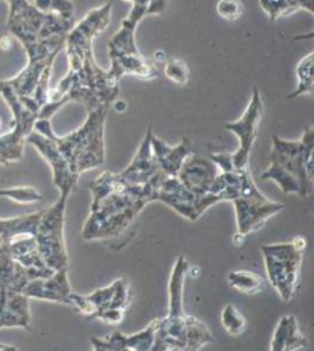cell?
Wrapping results in <instances>:
<instances>
[{"label": "cell", "instance_id": "obj_11", "mask_svg": "<svg viewBox=\"0 0 314 351\" xmlns=\"http://www.w3.org/2000/svg\"><path fill=\"white\" fill-rule=\"evenodd\" d=\"M236 210L238 233L246 237L265 225L269 217L285 209V204L265 199L238 197L232 201Z\"/></svg>", "mask_w": 314, "mask_h": 351}, {"label": "cell", "instance_id": "obj_8", "mask_svg": "<svg viewBox=\"0 0 314 351\" xmlns=\"http://www.w3.org/2000/svg\"><path fill=\"white\" fill-rule=\"evenodd\" d=\"M111 11L112 3L94 8L69 29L64 46L69 57V71L80 70L86 60L94 58L92 41L110 23Z\"/></svg>", "mask_w": 314, "mask_h": 351}, {"label": "cell", "instance_id": "obj_7", "mask_svg": "<svg viewBox=\"0 0 314 351\" xmlns=\"http://www.w3.org/2000/svg\"><path fill=\"white\" fill-rule=\"evenodd\" d=\"M130 298L128 282L125 278H120L111 286L96 290L89 296L71 293L69 306H74L87 319H99L104 322L117 324L122 322Z\"/></svg>", "mask_w": 314, "mask_h": 351}, {"label": "cell", "instance_id": "obj_36", "mask_svg": "<svg viewBox=\"0 0 314 351\" xmlns=\"http://www.w3.org/2000/svg\"><path fill=\"white\" fill-rule=\"evenodd\" d=\"M112 104L115 105V110L120 112V113H123L124 110H126V104L124 101H113Z\"/></svg>", "mask_w": 314, "mask_h": 351}, {"label": "cell", "instance_id": "obj_37", "mask_svg": "<svg viewBox=\"0 0 314 351\" xmlns=\"http://www.w3.org/2000/svg\"><path fill=\"white\" fill-rule=\"evenodd\" d=\"M14 351L16 350L14 347H10V346H6V344L0 343V351Z\"/></svg>", "mask_w": 314, "mask_h": 351}, {"label": "cell", "instance_id": "obj_15", "mask_svg": "<svg viewBox=\"0 0 314 351\" xmlns=\"http://www.w3.org/2000/svg\"><path fill=\"white\" fill-rule=\"evenodd\" d=\"M157 201L168 204V207L175 209L179 215L190 221L199 219V214L196 209V196L185 187L178 176H166L161 181Z\"/></svg>", "mask_w": 314, "mask_h": 351}, {"label": "cell", "instance_id": "obj_18", "mask_svg": "<svg viewBox=\"0 0 314 351\" xmlns=\"http://www.w3.org/2000/svg\"><path fill=\"white\" fill-rule=\"evenodd\" d=\"M152 149L160 171L168 176H177L184 160L192 153L190 138H184L176 147H170L163 140L152 134Z\"/></svg>", "mask_w": 314, "mask_h": 351}, {"label": "cell", "instance_id": "obj_14", "mask_svg": "<svg viewBox=\"0 0 314 351\" xmlns=\"http://www.w3.org/2000/svg\"><path fill=\"white\" fill-rule=\"evenodd\" d=\"M151 128L147 130L143 143L140 145L137 154L124 172L115 176L117 179L127 184H145L160 172L159 166L155 160L152 149Z\"/></svg>", "mask_w": 314, "mask_h": 351}, {"label": "cell", "instance_id": "obj_10", "mask_svg": "<svg viewBox=\"0 0 314 351\" xmlns=\"http://www.w3.org/2000/svg\"><path fill=\"white\" fill-rule=\"evenodd\" d=\"M25 141L32 145L41 156L47 161L49 167L52 168L54 184L60 191V194H71L77 186L79 176L74 174L65 158L59 151L54 140L49 139L45 135L38 132L32 131L30 133Z\"/></svg>", "mask_w": 314, "mask_h": 351}, {"label": "cell", "instance_id": "obj_31", "mask_svg": "<svg viewBox=\"0 0 314 351\" xmlns=\"http://www.w3.org/2000/svg\"><path fill=\"white\" fill-rule=\"evenodd\" d=\"M164 73L166 78L170 79L171 82H176L178 85L184 86L190 79V71L181 59L178 58H171L168 59L165 67H164Z\"/></svg>", "mask_w": 314, "mask_h": 351}, {"label": "cell", "instance_id": "obj_22", "mask_svg": "<svg viewBox=\"0 0 314 351\" xmlns=\"http://www.w3.org/2000/svg\"><path fill=\"white\" fill-rule=\"evenodd\" d=\"M13 260L27 268H49L41 258L34 237H26L19 241L13 240L10 243Z\"/></svg>", "mask_w": 314, "mask_h": 351}, {"label": "cell", "instance_id": "obj_20", "mask_svg": "<svg viewBox=\"0 0 314 351\" xmlns=\"http://www.w3.org/2000/svg\"><path fill=\"white\" fill-rule=\"evenodd\" d=\"M307 346L309 339L299 330L295 316H282L274 331L269 349L272 351H293L306 348Z\"/></svg>", "mask_w": 314, "mask_h": 351}, {"label": "cell", "instance_id": "obj_26", "mask_svg": "<svg viewBox=\"0 0 314 351\" xmlns=\"http://www.w3.org/2000/svg\"><path fill=\"white\" fill-rule=\"evenodd\" d=\"M90 191L92 193L91 209H93L115 191V174L109 171L102 172L91 182Z\"/></svg>", "mask_w": 314, "mask_h": 351}, {"label": "cell", "instance_id": "obj_3", "mask_svg": "<svg viewBox=\"0 0 314 351\" xmlns=\"http://www.w3.org/2000/svg\"><path fill=\"white\" fill-rule=\"evenodd\" d=\"M188 271V260L180 255L168 283V315L159 319L152 351L188 350V329L192 316L185 314L183 306V290Z\"/></svg>", "mask_w": 314, "mask_h": 351}, {"label": "cell", "instance_id": "obj_27", "mask_svg": "<svg viewBox=\"0 0 314 351\" xmlns=\"http://www.w3.org/2000/svg\"><path fill=\"white\" fill-rule=\"evenodd\" d=\"M229 285L243 293H256L262 288L264 281L249 271H233L229 274Z\"/></svg>", "mask_w": 314, "mask_h": 351}, {"label": "cell", "instance_id": "obj_25", "mask_svg": "<svg viewBox=\"0 0 314 351\" xmlns=\"http://www.w3.org/2000/svg\"><path fill=\"white\" fill-rule=\"evenodd\" d=\"M313 52L302 58L297 66V77H298V87L287 98L293 99L300 97L302 94H311L313 92Z\"/></svg>", "mask_w": 314, "mask_h": 351}, {"label": "cell", "instance_id": "obj_6", "mask_svg": "<svg viewBox=\"0 0 314 351\" xmlns=\"http://www.w3.org/2000/svg\"><path fill=\"white\" fill-rule=\"evenodd\" d=\"M69 196V194H60L59 200L52 207L41 213L34 235L41 258L54 270L64 269L69 265L64 239L66 202Z\"/></svg>", "mask_w": 314, "mask_h": 351}, {"label": "cell", "instance_id": "obj_4", "mask_svg": "<svg viewBox=\"0 0 314 351\" xmlns=\"http://www.w3.org/2000/svg\"><path fill=\"white\" fill-rule=\"evenodd\" d=\"M305 248L306 240L302 237L289 243L261 247L269 282L284 302H290L295 294Z\"/></svg>", "mask_w": 314, "mask_h": 351}, {"label": "cell", "instance_id": "obj_17", "mask_svg": "<svg viewBox=\"0 0 314 351\" xmlns=\"http://www.w3.org/2000/svg\"><path fill=\"white\" fill-rule=\"evenodd\" d=\"M29 298L21 293H10L0 289V329L21 327L30 329Z\"/></svg>", "mask_w": 314, "mask_h": 351}, {"label": "cell", "instance_id": "obj_28", "mask_svg": "<svg viewBox=\"0 0 314 351\" xmlns=\"http://www.w3.org/2000/svg\"><path fill=\"white\" fill-rule=\"evenodd\" d=\"M221 324L229 334L238 336L245 329L246 321L236 306L227 304L221 313Z\"/></svg>", "mask_w": 314, "mask_h": 351}, {"label": "cell", "instance_id": "obj_23", "mask_svg": "<svg viewBox=\"0 0 314 351\" xmlns=\"http://www.w3.org/2000/svg\"><path fill=\"white\" fill-rule=\"evenodd\" d=\"M26 136L27 133L18 126H11V131L0 135V164L21 159Z\"/></svg>", "mask_w": 314, "mask_h": 351}, {"label": "cell", "instance_id": "obj_9", "mask_svg": "<svg viewBox=\"0 0 314 351\" xmlns=\"http://www.w3.org/2000/svg\"><path fill=\"white\" fill-rule=\"evenodd\" d=\"M264 105L261 100V95L257 87L252 90V98L249 106L246 107L245 112L243 113L240 119L233 123H227L225 128L232 132L240 141V147L233 156V165L236 171L239 172L241 169L249 167V153L252 151L253 145L258 138V127L262 118Z\"/></svg>", "mask_w": 314, "mask_h": 351}, {"label": "cell", "instance_id": "obj_33", "mask_svg": "<svg viewBox=\"0 0 314 351\" xmlns=\"http://www.w3.org/2000/svg\"><path fill=\"white\" fill-rule=\"evenodd\" d=\"M150 1L151 0H132V10H131L130 14L125 19V23L137 27V25L142 21L144 16H147V10L150 6Z\"/></svg>", "mask_w": 314, "mask_h": 351}, {"label": "cell", "instance_id": "obj_1", "mask_svg": "<svg viewBox=\"0 0 314 351\" xmlns=\"http://www.w3.org/2000/svg\"><path fill=\"white\" fill-rule=\"evenodd\" d=\"M109 107L102 105L89 112L85 123L65 136L56 134L49 119H37L33 131L54 140L69 162L71 171L80 176L86 171L100 167L105 162L104 128Z\"/></svg>", "mask_w": 314, "mask_h": 351}, {"label": "cell", "instance_id": "obj_21", "mask_svg": "<svg viewBox=\"0 0 314 351\" xmlns=\"http://www.w3.org/2000/svg\"><path fill=\"white\" fill-rule=\"evenodd\" d=\"M41 213H33L30 215L14 217L8 220H0V241L11 242L21 235L34 237Z\"/></svg>", "mask_w": 314, "mask_h": 351}, {"label": "cell", "instance_id": "obj_2", "mask_svg": "<svg viewBox=\"0 0 314 351\" xmlns=\"http://www.w3.org/2000/svg\"><path fill=\"white\" fill-rule=\"evenodd\" d=\"M148 204L145 199L131 194L126 184L125 192H112L96 208L91 209L82 228V237L93 241L120 235Z\"/></svg>", "mask_w": 314, "mask_h": 351}, {"label": "cell", "instance_id": "obj_38", "mask_svg": "<svg viewBox=\"0 0 314 351\" xmlns=\"http://www.w3.org/2000/svg\"><path fill=\"white\" fill-rule=\"evenodd\" d=\"M0 126H1V120H0Z\"/></svg>", "mask_w": 314, "mask_h": 351}, {"label": "cell", "instance_id": "obj_16", "mask_svg": "<svg viewBox=\"0 0 314 351\" xmlns=\"http://www.w3.org/2000/svg\"><path fill=\"white\" fill-rule=\"evenodd\" d=\"M72 293L69 286L67 268L56 270L49 278H36L27 283L21 294L26 298L46 300L52 302L69 304V295Z\"/></svg>", "mask_w": 314, "mask_h": 351}, {"label": "cell", "instance_id": "obj_35", "mask_svg": "<svg viewBox=\"0 0 314 351\" xmlns=\"http://www.w3.org/2000/svg\"><path fill=\"white\" fill-rule=\"evenodd\" d=\"M295 5L298 6L299 10L304 8L306 10L311 14H313V1L314 0H293Z\"/></svg>", "mask_w": 314, "mask_h": 351}, {"label": "cell", "instance_id": "obj_19", "mask_svg": "<svg viewBox=\"0 0 314 351\" xmlns=\"http://www.w3.org/2000/svg\"><path fill=\"white\" fill-rule=\"evenodd\" d=\"M110 57L112 66L107 73L117 82L125 74L137 75L142 79H155L158 77L157 70L147 64L142 54L135 56L110 51Z\"/></svg>", "mask_w": 314, "mask_h": 351}, {"label": "cell", "instance_id": "obj_5", "mask_svg": "<svg viewBox=\"0 0 314 351\" xmlns=\"http://www.w3.org/2000/svg\"><path fill=\"white\" fill-rule=\"evenodd\" d=\"M269 160L276 161L282 169L298 180L302 188L300 197L312 195L314 188V128H307L300 139L287 141L273 136Z\"/></svg>", "mask_w": 314, "mask_h": 351}, {"label": "cell", "instance_id": "obj_34", "mask_svg": "<svg viewBox=\"0 0 314 351\" xmlns=\"http://www.w3.org/2000/svg\"><path fill=\"white\" fill-rule=\"evenodd\" d=\"M210 159L212 160L216 164V167L221 168V171L225 173L237 172L234 165H233L232 154L229 153H216L210 156Z\"/></svg>", "mask_w": 314, "mask_h": 351}, {"label": "cell", "instance_id": "obj_13", "mask_svg": "<svg viewBox=\"0 0 314 351\" xmlns=\"http://www.w3.org/2000/svg\"><path fill=\"white\" fill-rule=\"evenodd\" d=\"M159 319L152 321L146 329L133 335H124L120 331H115L111 335L98 339L91 337V343L97 351H148L155 344V332L159 326Z\"/></svg>", "mask_w": 314, "mask_h": 351}, {"label": "cell", "instance_id": "obj_32", "mask_svg": "<svg viewBox=\"0 0 314 351\" xmlns=\"http://www.w3.org/2000/svg\"><path fill=\"white\" fill-rule=\"evenodd\" d=\"M218 16L227 21H238L245 11L241 0H219L216 3Z\"/></svg>", "mask_w": 314, "mask_h": 351}, {"label": "cell", "instance_id": "obj_30", "mask_svg": "<svg viewBox=\"0 0 314 351\" xmlns=\"http://www.w3.org/2000/svg\"><path fill=\"white\" fill-rule=\"evenodd\" d=\"M0 197H6L19 204H33L43 200V195L33 187L5 188L0 189Z\"/></svg>", "mask_w": 314, "mask_h": 351}, {"label": "cell", "instance_id": "obj_12", "mask_svg": "<svg viewBox=\"0 0 314 351\" xmlns=\"http://www.w3.org/2000/svg\"><path fill=\"white\" fill-rule=\"evenodd\" d=\"M216 176L218 167L212 160L191 153L184 160L177 176L198 199L210 191Z\"/></svg>", "mask_w": 314, "mask_h": 351}, {"label": "cell", "instance_id": "obj_29", "mask_svg": "<svg viewBox=\"0 0 314 351\" xmlns=\"http://www.w3.org/2000/svg\"><path fill=\"white\" fill-rule=\"evenodd\" d=\"M259 4L272 21L299 10L293 0H259Z\"/></svg>", "mask_w": 314, "mask_h": 351}, {"label": "cell", "instance_id": "obj_24", "mask_svg": "<svg viewBox=\"0 0 314 351\" xmlns=\"http://www.w3.org/2000/svg\"><path fill=\"white\" fill-rule=\"evenodd\" d=\"M261 180L274 181L285 194L302 195V188L298 180L286 172L285 169H282L273 160H271L269 167L261 174Z\"/></svg>", "mask_w": 314, "mask_h": 351}]
</instances>
